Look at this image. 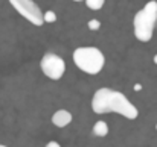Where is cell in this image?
Listing matches in <instances>:
<instances>
[{"label":"cell","mask_w":157,"mask_h":147,"mask_svg":"<svg viewBox=\"0 0 157 147\" xmlns=\"http://www.w3.org/2000/svg\"><path fill=\"white\" fill-rule=\"evenodd\" d=\"M11 3V6L25 18L28 20L31 24L34 26H43L44 20H43V12L38 8V5L34 0H8Z\"/></svg>","instance_id":"4"},{"label":"cell","mask_w":157,"mask_h":147,"mask_svg":"<svg viewBox=\"0 0 157 147\" xmlns=\"http://www.w3.org/2000/svg\"><path fill=\"white\" fill-rule=\"evenodd\" d=\"M52 123L56 127H66L67 124L72 123V114L66 109H58L56 112H53Z\"/></svg>","instance_id":"6"},{"label":"cell","mask_w":157,"mask_h":147,"mask_svg":"<svg viewBox=\"0 0 157 147\" xmlns=\"http://www.w3.org/2000/svg\"><path fill=\"white\" fill-rule=\"evenodd\" d=\"M84 2H86L87 8L92 11H99L105 3V0H84Z\"/></svg>","instance_id":"8"},{"label":"cell","mask_w":157,"mask_h":147,"mask_svg":"<svg viewBox=\"0 0 157 147\" xmlns=\"http://www.w3.org/2000/svg\"><path fill=\"white\" fill-rule=\"evenodd\" d=\"M92 109L96 114L116 112L127 120H136L139 115L137 108L121 91L111 88H99L92 97Z\"/></svg>","instance_id":"1"},{"label":"cell","mask_w":157,"mask_h":147,"mask_svg":"<svg viewBox=\"0 0 157 147\" xmlns=\"http://www.w3.org/2000/svg\"><path fill=\"white\" fill-rule=\"evenodd\" d=\"M0 147H6V146H3V144H0Z\"/></svg>","instance_id":"13"},{"label":"cell","mask_w":157,"mask_h":147,"mask_svg":"<svg viewBox=\"0 0 157 147\" xmlns=\"http://www.w3.org/2000/svg\"><path fill=\"white\" fill-rule=\"evenodd\" d=\"M87 27L90 29V30H98L99 27H101V21L99 20H96V18H93V20H89V23H87Z\"/></svg>","instance_id":"10"},{"label":"cell","mask_w":157,"mask_h":147,"mask_svg":"<svg viewBox=\"0 0 157 147\" xmlns=\"http://www.w3.org/2000/svg\"><path fill=\"white\" fill-rule=\"evenodd\" d=\"M157 24V2L150 0L145 3V6L136 12L133 18V29H134V37L142 41L148 43L153 38L154 27Z\"/></svg>","instance_id":"2"},{"label":"cell","mask_w":157,"mask_h":147,"mask_svg":"<svg viewBox=\"0 0 157 147\" xmlns=\"http://www.w3.org/2000/svg\"><path fill=\"white\" fill-rule=\"evenodd\" d=\"M75 65L86 74H98L105 65L104 53L98 47H78L73 52Z\"/></svg>","instance_id":"3"},{"label":"cell","mask_w":157,"mask_h":147,"mask_svg":"<svg viewBox=\"0 0 157 147\" xmlns=\"http://www.w3.org/2000/svg\"><path fill=\"white\" fill-rule=\"evenodd\" d=\"M40 68L43 71V74L52 81H58L64 76L66 71V62L61 56H58L56 53L48 52L43 55L41 61H40Z\"/></svg>","instance_id":"5"},{"label":"cell","mask_w":157,"mask_h":147,"mask_svg":"<svg viewBox=\"0 0 157 147\" xmlns=\"http://www.w3.org/2000/svg\"><path fill=\"white\" fill-rule=\"evenodd\" d=\"M156 131H157V124H156Z\"/></svg>","instance_id":"14"},{"label":"cell","mask_w":157,"mask_h":147,"mask_svg":"<svg viewBox=\"0 0 157 147\" xmlns=\"http://www.w3.org/2000/svg\"><path fill=\"white\" fill-rule=\"evenodd\" d=\"M46 147H61V146H59L56 141H49V143L46 144Z\"/></svg>","instance_id":"11"},{"label":"cell","mask_w":157,"mask_h":147,"mask_svg":"<svg viewBox=\"0 0 157 147\" xmlns=\"http://www.w3.org/2000/svg\"><path fill=\"white\" fill-rule=\"evenodd\" d=\"M93 134L96 135V137H105L107 134H108V124L105 123L104 120H99V121H96L95 123V126H93Z\"/></svg>","instance_id":"7"},{"label":"cell","mask_w":157,"mask_h":147,"mask_svg":"<svg viewBox=\"0 0 157 147\" xmlns=\"http://www.w3.org/2000/svg\"><path fill=\"white\" fill-rule=\"evenodd\" d=\"M43 20H44V23H55L56 21V14L53 11H46L43 14Z\"/></svg>","instance_id":"9"},{"label":"cell","mask_w":157,"mask_h":147,"mask_svg":"<svg viewBox=\"0 0 157 147\" xmlns=\"http://www.w3.org/2000/svg\"><path fill=\"white\" fill-rule=\"evenodd\" d=\"M73 2H82V0H73Z\"/></svg>","instance_id":"12"}]
</instances>
